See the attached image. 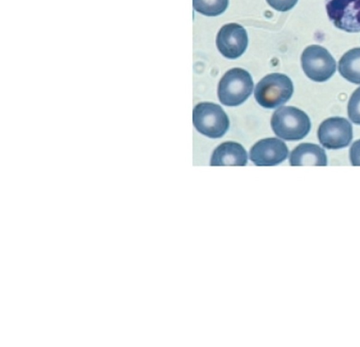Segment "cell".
<instances>
[{"label":"cell","instance_id":"obj_1","mask_svg":"<svg viewBox=\"0 0 360 347\" xmlns=\"http://www.w3.org/2000/svg\"><path fill=\"white\" fill-rule=\"evenodd\" d=\"M271 125L274 133L285 140L302 139L311 129L308 115L292 106L278 108L271 117Z\"/></svg>","mask_w":360,"mask_h":347},{"label":"cell","instance_id":"obj_2","mask_svg":"<svg viewBox=\"0 0 360 347\" xmlns=\"http://www.w3.org/2000/svg\"><path fill=\"white\" fill-rule=\"evenodd\" d=\"M253 81L250 73L239 67L228 70L219 81L217 94L219 101L227 106L242 104L251 94Z\"/></svg>","mask_w":360,"mask_h":347},{"label":"cell","instance_id":"obj_3","mask_svg":"<svg viewBox=\"0 0 360 347\" xmlns=\"http://www.w3.org/2000/svg\"><path fill=\"white\" fill-rule=\"evenodd\" d=\"M293 93V84L285 74L271 73L256 85L255 98L265 108H274L286 103Z\"/></svg>","mask_w":360,"mask_h":347},{"label":"cell","instance_id":"obj_4","mask_svg":"<svg viewBox=\"0 0 360 347\" xmlns=\"http://www.w3.org/2000/svg\"><path fill=\"white\" fill-rule=\"evenodd\" d=\"M193 122L200 133L212 138L221 137L229 126V118L221 106L209 102L195 106Z\"/></svg>","mask_w":360,"mask_h":347},{"label":"cell","instance_id":"obj_5","mask_svg":"<svg viewBox=\"0 0 360 347\" xmlns=\"http://www.w3.org/2000/svg\"><path fill=\"white\" fill-rule=\"evenodd\" d=\"M301 63L305 74L317 82L326 81L336 70L333 57L326 48L319 45H311L304 50Z\"/></svg>","mask_w":360,"mask_h":347},{"label":"cell","instance_id":"obj_6","mask_svg":"<svg viewBox=\"0 0 360 347\" xmlns=\"http://www.w3.org/2000/svg\"><path fill=\"white\" fill-rule=\"evenodd\" d=\"M326 8L336 27L347 32H360V0H326Z\"/></svg>","mask_w":360,"mask_h":347},{"label":"cell","instance_id":"obj_7","mask_svg":"<svg viewBox=\"0 0 360 347\" xmlns=\"http://www.w3.org/2000/svg\"><path fill=\"white\" fill-rule=\"evenodd\" d=\"M317 135L324 148L340 149L350 143L353 136L352 126L345 118L330 117L320 124Z\"/></svg>","mask_w":360,"mask_h":347},{"label":"cell","instance_id":"obj_8","mask_svg":"<svg viewBox=\"0 0 360 347\" xmlns=\"http://www.w3.org/2000/svg\"><path fill=\"white\" fill-rule=\"evenodd\" d=\"M248 43L246 30L237 23L224 25L217 35L216 44L219 51L229 59L240 57L246 50Z\"/></svg>","mask_w":360,"mask_h":347},{"label":"cell","instance_id":"obj_9","mask_svg":"<svg viewBox=\"0 0 360 347\" xmlns=\"http://www.w3.org/2000/svg\"><path fill=\"white\" fill-rule=\"evenodd\" d=\"M288 155L286 145L276 138L259 140L250 149V158L257 166H274L284 161Z\"/></svg>","mask_w":360,"mask_h":347},{"label":"cell","instance_id":"obj_10","mask_svg":"<svg viewBox=\"0 0 360 347\" xmlns=\"http://www.w3.org/2000/svg\"><path fill=\"white\" fill-rule=\"evenodd\" d=\"M248 162L247 152L239 143L232 141L220 144L213 152L211 166H245Z\"/></svg>","mask_w":360,"mask_h":347},{"label":"cell","instance_id":"obj_11","mask_svg":"<svg viewBox=\"0 0 360 347\" xmlns=\"http://www.w3.org/2000/svg\"><path fill=\"white\" fill-rule=\"evenodd\" d=\"M291 166L327 165V156L325 150L318 145L304 143L297 145L290 153Z\"/></svg>","mask_w":360,"mask_h":347},{"label":"cell","instance_id":"obj_12","mask_svg":"<svg viewBox=\"0 0 360 347\" xmlns=\"http://www.w3.org/2000/svg\"><path fill=\"white\" fill-rule=\"evenodd\" d=\"M338 70L347 81L360 84V48H352L341 57Z\"/></svg>","mask_w":360,"mask_h":347},{"label":"cell","instance_id":"obj_13","mask_svg":"<svg viewBox=\"0 0 360 347\" xmlns=\"http://www.w3.org/2000/svg\"><path fill=\"white\" fill-rule=\"evenodd\" d=\"M229 0H193L194 9L207 16H217L226 9Z\"/></svg>","mask_w":360,"mask_h":347},{"label":"cell","instance_id":"obj_14","mask_svg":"<svg viewBox=\"0 0 360 347\" xmlns=\"http://www.w3.org/2000/svg\"><path fill=\"white\" fill-rule=\"evenodd\" d=\"M349 119L356 124H360V87L352 94L347 105Z\"/></svg>","mask_w":360,"mask_h":347},{"label":"cell","instance_id":"obj_15","mask_svg":"<svg viewBox=\"0 0 360 347\" xmlns=\"http://www.w3.org/2000/svg\"><path fill=\"white\" fill-rule=\"evenodd\" d=\"M298 0H266L269 6L278 11L290 10L297 4Z\"/></svg>","mask_w":360,"mask_h":347},{"label":"cell","instance_id":"obj_16","mask_svg":"<svg viewBox=\"0 0 360 347\" xmlns=\"http://www.w3.org/2000/svg\"><path fill=\"white\" fill-rule=\"evenodd\" d=\"M349 159L354 166H360V139L355 141L349 150Z\"/></svg>","mask_w":360,"mask_h":347}]
</instances>
